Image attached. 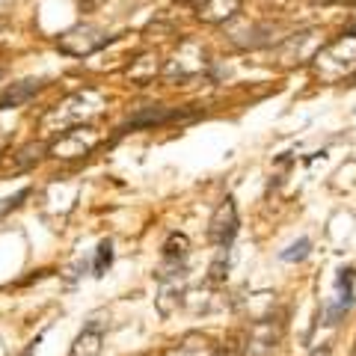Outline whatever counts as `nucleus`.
Instances as JSON below:
<instances>
[{
	"instance_id": "5",
	"label": "nucleus",
	"mask_w": 356,
	"mask_h": 356,
	"mask_svg": "<svg viewBox=\"0 0 356 356\" xmlns=\"http://www.w3.org/2000/svg\"><path fill=\"white\" fill-rule=\"evenodd\" d=\"M241 0H196V13L205 21H226L229 15H235Z\"/></svg>"
},
{
	"instance_id": "10",
	"label": "nucleus",
	"mask_w": 356,
	"mask_h": 356,
	"mask_svg": "<svg viewBox=\"0 0 356 356\" xmlns=\"http://www.w3.org/2000/svg\"><path fill=\"white\" fill-rule=\"evenodd\" d=\"M353 356H356V339H353Z\"/></svg>"
},
{
	"instance_id": "2",
	"label": "nucleus",
	"mask_w": 356,
	"mask_h": 356,
	"mask_svg": "<svg viewBox=\"0 0 356 356\" xmlns=\"http://www.w3.org/2000/svg\"><path fill=\"white\" fill-rule=\"evenodd\" d=\"M235 232H238V211H235V202L226 199V202L217 208L214 220H211V238H214L217 247H229Z\"/></svg>"
},
{
	"instance_id": "3",
	"label": "nucleus",
	"mask_w": 356,
	"mask_h": 356,
	"mask_svg": "<svg viewBox=\"0 0 356 356\" xmlns=\"http://www.w3.org/2000/svg\"><path fill=\"white\" fill-rule=\"evenodd\" d=\"M102 348H104V324L102 321H92L74 339L69 356H102Z\"/></svg>"
},
{
	"instance_id": "1",
	"label": "nucleus",
	"mask_w": 356,
	"mask_h": 356,
	"mask_svg": "<svg viewBox=\"0 0 356 356\" xmlns=\"http://www.w3.org/2000/svg\"><path fill=\"white\" fill-rule=\"evenodd\" d=\"M321 51H324L321 48V33L318 30H306V33H294V36L285 42L282 57L288 63H309V60H315Z\"/></svg>"
},
{
	"instance_id": "6",
	"label": "nucleus",
	"mask_w": 356,
	"mask_h": 356,
	"mask_svg": "<svg viewBox=\"0 0 356 356\" xmlns=\"http://www.w3.org/2000/svg\"><path fill=\"white\" fill-rule=\"evenodd\" d=\"M214 353L217 350H211L205 339H187L184 344H178V348L170 350L166 356H214Z\"/></svg>"
},
{
	"instance_id": "7",
	"label": "nucleus",
	"mask_w": 356,
	"mask_h": 356,
	"mask_svg": "<svg viewBox=\"0 0 356 356\" xmlns=\"http://www.w3.org/2000/svg\"><path fill=\"white\" fill-rule=\"evenodd\" d=\"M110 259H113V252H110V241H104L102 247H98V259H95V273H102L104 267L110 264Z\"/></svg>"
},
{
	"instance_id": "9",
	"label": "nucleus",
	"mask_w": 356,
	"mask_h": 356,
	"mask_svg": "<svg viewBox=\"0 0 356 356\" xmlns=\"http://www.w3.org/2000/svg\"><path fill=\"white\" fill-rule=\"evenodd\" d=\"M214 356H229V353H226V350H217V353H214Z\"/></svg>"
},
{
	"instance_id": "8",
	"label": "nucleus",
	"mask_w": 356,
	"mask_h": 356,
	"mask_svg": "<svg viewBox=\"0 0 356 356\" xmlns=\"http://www.w3.org/2000/svg\"><path fill=\"white\" fill-rule=\"evenodd\" d=\"M306 250H309V241H300V243H294V247H291V252H282V259H285V261L303 259V255H306Z\"/></svg>"
},
{
	"instance_id": "4",
	"label": "nucleus",
	"mask_w": 356,
	"mask_h": 356,
	"mask_svg": "<svg viewBox=\"0 0 356 356\" xmlns=\"http://www.w3.org/2000/svg\"><path fill=\"white\" fill-rule=\"evenodd\" d=\"M280 341V327L273 324H255L247 339V356H270Z\"/></svg>"
}]
</instances>
